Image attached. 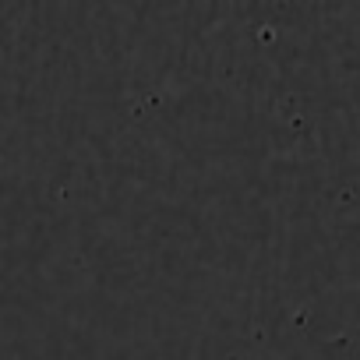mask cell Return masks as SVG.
<instances>
[]
</instances>
